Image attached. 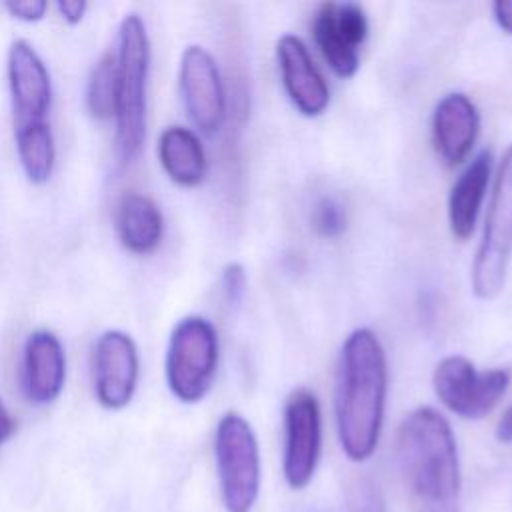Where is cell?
I'll use <instances>...</instances> for the list:
<instances>
[{"label": "cell", "instance_id": "cell-6", "mask_svg": "<svg viewBox=\"0 0 512 512\" xmlns=\"http://www.w3.org/2000/svg\"><path fill=\"white\" fill-rule=\"evenodd\" d=\"M512 260V146L506 150L494 180L484 234L472 264V292L480 300L496 298Z\"/></svg>", "mask_w": 512, "mask_h": 512}, {"label": "cell", "instance_id": "cell-19", "mask_svg": "<svg viewBox=\"0 0 512 512\" xmlns=\"http://www.w3.org/2000/svg\"><path fill=\"white\" fill-rule=\"evenodd\" d=\"M14 138L18 160L26 178L32 184H44L50 178L56 160V146L50 124L36 122L14 126Z\"/></svg>", "mask_w": 512, "mask_h": 512}, {"label": "cell", "instance_id": "cell-21", "mask_svg": "<svg viewBox=\"0 0 512 512\" xmlns=\"http://www.w3.org/2000/svg\"><path fill=\"white\" fill-rule=\"evenodd\" d=\"M312 224L320 236H338L346 226V216L342 206L334 198H322L312 214Z\"/></svg>", "mask_w": 512, "mask_h": 512}, {"label": "cell", "instance_id": "cell-22", "mask_svg": "<svg viewBox=\"0 0 512 512\" xmlns=\"http://www.w3.org/2000/svg\"><path fill=\"white\" fill-rule=\"evenodd\" d=\"M350 512H384V500L374 484H362L352 498Z\"/></svg>", "mask_w": 512, "mask_h": 512}, {"label": "cell", "instance_id": "cell-9", "mask_svg": "<svg viewBox=\"0 0 512 512\" xmlns=\"http://www.w3.org/2000/svg\"><path fill=\"white\" fill-rule=\"evenodd\" d=\"M312 36L328 66L340 78H350L360 66L358 48L368 36L366 14L352 2H324L314 14Z\"/></svg>", "mask_w": 512, "mask_h": 512}, {"label": "cell", "instance_id": "cell-18", "mask_svg": "<svg viewBox=\"0 0 512 512\" xmlns=\"http://www.w3.org/2000/svg\"><path fill=\"white\" fill-rule=\"evenodd\" d=\"M158 158L166 176L178 186H198L206 176V154L190 128H164L158 138Z\"/></svg>", "mask_w": 512, "mask_h": 512}, {"label": "cell", "instance_id": "cell-1", "mask_svg": "<svg viewBox=\"0 0 512 512\" xmlns=\"http://www.w3.org/2000/svg\"><path fill=\"white\" fill-rule=\"evenodd\" d=\"M386 388L384 348L372 330L356 328L342 344L334 388L338 440L352 462L368 460L378 446Z\"/></svg>", "mask_w": 512, "mask_h": 512}, {"label": "cell", "instance_id": "cell-2", "mask_svg": "<svg viewBox=\"0 0 512 512\" xmlns=\"http://www.w3.org/2000/svg\"><path fill=\"white\" fill-rule=\"evenodd\" d=\"M396 446L412 512H460V460L448 420L420 406L402 420Z\"/></svg>", "mask_w": 512, "mask_h": 512}, {"label": "cell", "instance_id": "cell-16", "mask_svg": "<svg viewBox=\"0 0 512 512\" xmlns=\"http://www.w3.org/2000/svg\"><path fill=\"white\" fill-rule=\"evenodd\" d=\"M492 156L488 150L478 152L460 172L448 196V224L458 240L470 238L488 188Z\"/></svg>", "mask_w": 512, "mask_h": 512}, {"label": "cell", "instance_id": "cell-20", "mask_svg": "<svg viewBox=\"0 0 512 512\" xmlns=\"http://www.w3.org/2000/svg\"><path fill=\"white\" fill-rule=\"evenodd\" d=\"M116 92H118V70L116 54H104L94 66L88 88L86 106L88 112L98 120H108L116 114Z\"/></svg>", "mask_w": 512, "mask_h": 512}, {"label": "cell", "instance_id": "cell-4", "mask_svg": "<svg viewBox=\"0 0 512 512\" xmlns=\"http://www.w3.org/2000/svg\"><path fill=\"white\" fill-rule=\"evenodd\" d=\"M214 456L226 512H252L260 492V450L250 422L238 412L218 420Z\"/></svg>", "mask_w": 512, "mask_h": 512}, {"label": "cell", "instance_id": "cell-3", "mask_svg": "<svg viewBox=\"0 0 512 512\" xmlns=\"http://www.w3.org/2000/svg\"><path fill=\"white\" fill-rule=\"evenodd\" d=\"M150 42L138 14H128L118 30V92H116V150L122 162H132L146 136V82Z\"/></svg>", "mask_w": 512, "mask_h": 512}, {"label": "cell", "instance_id": "cell-14", "mask_svg": "<svg viewBox=\"0 0 512 512\" xmlns=\"http://www.w3.org/2000/svg\"><path fill=\"white\" fill-rule=\"evenodd\" d=\"M66 380V356L50 330H34L24 342L22 388L32 404L54 402Z\"/></svg>", "mask_w": 512, "mask_h": 512}, {"label": "cell", "instance_id": "cell-27", "mask_svg": "<svg viewBox=\"0 0 512 512\" xmlns=\"http://www.w3.org/2000/svg\"><path fill=\"white\" fill-rule=\"evenodd\" d=\"M16 432V420L0 398V446Z\"/></svg>", "mask_w": 512, "mask_h": 512}, {"label": "cell", "instance_id": "cell-7", "mask_svg": "<svg viewBox=\"0 0 512 512\" xmlns=\"http://www.w3.org/2000/svg\"><path fill=\"white\" fill-rule=\"evenodd\" d=\"M508 384V370L494 368L478 372L464 356L442 358L432 376L438 400L450 412L468 420L486 416L500 402Z\"/></svg>", "mask_w": 512, "mask_h": 512}, {"label": "cell", "instance_id": "cell-8", "mask_svg": "<svg viewBox=\"0 0 512 512\" xmlns=\"http://www.w3.org/2000/svg\"><path fill=\"white\" fill-rule=\"evenodd\" d=\"M322 448V416L316 396L296 388L284 402V454L282 470L290 488L302 490L310 484Z\"/></svg>", "mask_w": 512, "mask_h": 512}, {"label": "cell", "instance_id": "cell-10", "mask_svg": "<svg viewBox=\"0 0 512 512\" xmlns=\"http://www.w3.org/2000/svg\"><path fill=\"white\" fill-rule=\"evenodd\" d=\"M178 80L188 118L200 132L214 134L224 120L226 98L212 54L202 46L184 48Z\"/></svg>", "mask_w": 512, "mask_h": 512}, {"label": "cell", "instance_id": "cell-11", "mask_svg": "<svg viewBox=\"0 0 512 512\" xmlns=\"http://www.w3.org/2000/svg\"><path fill=\"white\" fill-rule=\"evenodd\" d=\"M138 350L122 330H106L94 344V392L108 410L124 408L138 384Z\"/></svg>", "mask_w": 512, "mask_h": 512}, {"label": "cell", "instance_id": "cell-28", "mask_svg": "<svg viewBox=\"0 0 512 512\" xmlns=\"http://www.w3.org/2000/svg\"><path fill=\"white\" fill-rule=\"evenodd\" d=\"M496 438L498 442H504V444L512 442V404L504 410V414L496 424Z\"/></svg>", "mask_w": 512, "mask_h": 512}, {"label": "cell", "instance_id": "cell-17", "mask_svg": "<svg viewBox=\"0 0 512 512\" xmlns=\"http://www.w3.org/2000/svg\"><path fill=\"white\" fill-rule=\"evenodd\" d=\"M116 232L132 254H152L164 236V218L152 198L126 192L116 208Z\"/></svg>", "mask_w": 512, "mask_h": 512}, {"label": "cell", "instance_id": "cell-12", "mask_svg": "<svg viewBox=\"0 0 512 512\" xmlns=\"http://www.w3.org/2000/svg\"><path fill=\"white\" fill-rule=\"evenodd\" d=\"M8 86L14 126L46 122L52 104V84L44 60L26 40H14L8 52Z\"/></svg>", "mask_w": 512, "mask_h": 512}, {"label": "cell", "instance_id": "cell-15", "mask_svg": "<svg viewBox=\"0 0 512 512\" xmlns=\"http://www.w3.org/2000/svg\"><path fill=\"white\" fill-rule=\"evenodd\" d=\"M480 128L474 102L464 92L446 94L432 114V140L438 156L448 164H460L472 150Z\"/></svg>", "mask_w": 512, "mask_h": 512}, {"label": "cell", "instance_id": "cell-23", "mask_svg": "<svg viewBox=\"0 0 512 512\" xmlns=\"http://www.w3.org/2000/svg\"><path fill=\"white\" fill-rule=\"evenodd\" d=\"M4 8L18 20L36 22L44 16L48 4L44 0H26V2H6Z\"/></svg>", "mask_w": 512, "mask_h": 512}, {"label": "cell", "instance_id": "cell-25", "mask_svg": "<svg viewBox=\"0 0 512 512\" xmlns=\"http://www.w3.org/2000/svg\"><path fill=\"white\" fill-rule=\"evenodd\" d=\"M492 12H494V18L498 22V26L512 34V0H498L492 4Z\"/></svg>", "mask_w": 512, "mask_h": 512}, {"label": "cell", "instance_id": "cell-13", "mask_svg": "<svg viewBox=\"0 0 512 512\" xmlns=\"http://www.w3.org/2000/svg\"><path fill=\"white\" fill-rule=\"evenodd\" d=\"M278 66L282 74L284 90L294 108L304 116H320L330 102V90L312 62L306 44L294 36L284 34L276 46Z\"/></svg>", "mask_w": 512, "mask_h": 512}, {"label": "cell", "instance_id": "cell-24", "mask_svg": "<svg viewBox=\"0 0 512 512\" xmlns=\"http://www.w3.org/2000/svg\"><path fill=\"white\" fill-rule=\"evenodd\" d=\"M244 284H246V276L240 264H230L224 270V290L228 294V298L232 302H236L240 298V294L244 292Z\"/></svg>", "mask_w": 512, "mask_h": 512}, {"label": "cell", "instance_id": "cell-5", "mask_svg": "<svg viewBox=\"0 0 512 512\" xmlns=\"http://www.w3.org/2000/svg\"><path fill=\"white\" fill-rule=\"evenodd\" d=\"M218 368V334L210 320L202 316L182 318L166 350V384L170 392L186 404L200 402Z\"/></svg>", "mask_w": 512, "mask_h": 512}, {"label": "cell", "instance_id": "cell-26", "mask_svg": "<svg viewBox=\"0 0 512 512\" xmlns=\"http://www.w3.org/2000/svg\"><path fill=\"white\" fill-rule=\"evenodd\" d=\"M58 12L68 24H78L86 12V2L74 0V2H58Z\"/></svg>", "mask_w": 512, "mask_h": 512}]
</instances>
